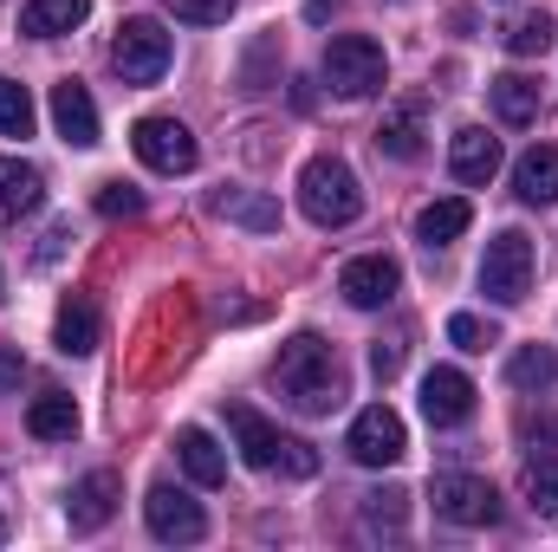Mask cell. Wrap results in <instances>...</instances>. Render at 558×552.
I'll return each instance as SVG.
<instances>
[{
    "mask_svg": "<svg viewBox=\"0 0 558 552\" xmlns=\"http://www.w3.org/2000/svg\"><path fill=\"white\" fill-rule=\"evenodd\" d=\"M131 149H137L156 176H189L202 163V143L189 137V124H175V118H137Z\"/></svg>",
    "mask_w": 558,
    "mask_h": 552,
    "instance_id": "52a82bcc",
    "label": "cell"
},
{
    "mask_svg": "<svg viewBox=\"0 0 558 552\" xmlns=\"http://www.w3.org/2000/svg\"><path fill=\"white\" fill-rule=\"evenodd\" d=\"M98 215H111V221L118 215H143V189L137 182H105L98 189Z\"/></svg>",
    "mask_w": 558,
    "mask_h": 552,
    "instance_id": "1f68e13d",
    "label": "cell"
},
{
    "mask_svg": "<svg viewBox=\"0 0 558 552\" xmlns=\"http://www.w3.org/2000/svg\"><path fill=\"white\" fill-rule=\"evenodd\" d=\"M215 215H221V221H241V228H254V235H279V202L260 195V189H221V195H215Z\"/></svg>",
    "mask_w": 558,
    "mask_h": 552,
    "instance_id": "44dd1931",
    "label": "cell"
},
{
    "mask_svg": "<svg viewBox=\"0 0 558 552\" xmlns=\"http://www.w3.org/2000/svg\"><path fill=\"white\" fill-rule=\"evenodd\" d=\"M175 20H189V26H221L228 13H234V0H162Z\"/></svg>",
    "mask_w": 558,
    "mask_h": 552,
    "instance_id": "4dcf8cb0",
    "label": "cell"
},
{
    "mask_svg": "<svg viewBox=\"0 0 558 552\" xmlns=\"http://www.w3.org/2000/svg\"><path fill=\"white\" fill-rule=\"evenodd\" d=\"M0 533H7V520H0Z\"/></svg>",
    "mask_w": 558,
    "mask_h": 552,
    "instance_id": "d590c367",
    "label": "cell"
},
{
    "mask_svg": "<svg viewBox=\"0 0 558 552\" xmlns=\"http://www.w3.org/2000/svg\"><path fill=\"white\" fill-rule=\"evenodd\" d=\"M26 429H33L39 442H72V435H78V404H72L65 391H46V397H33Z\"/></svg>",
    "mask_w": 558,
    "mask_h": 552,
    "instance_id": "cb8c5ba5",
    "label": "cell"
},
{
    "mask_svg": "<svg viewBox=\"0 0 558 552\" xmlns=\"http://www.w3.org/2000/svg\"><path fill=\"white\" fill-rule=\"evenodd\" d=\"M175 455H182V468H189L195 488H221L228 481V455L215 448L208 429H175Z\"/></svg>",
    "mask_w": 558,
    "mask_h": 552,
    "instance_id": "d6986e66",
    "label": "cell"
},
{
    "mask_svg": "<svg viewBox=\"0 0 558 552\" xmlns=\"http://www.w3.org/2000/svg\"><path fill=\"white\" fill-rule=\"evenodd\" d=\"M111 65L124 85H156L169 72V33L156 20H124L118 39H111Z\"/></svg>",
    "mask_w": 558,
    "mask_h": 552,
    "instance_id": "8992f818",
    "label": "cell"
},
{
    "mask_svg": "<svg viewBox=\"0 0 558 552\" xmlns=\"http://www.w3.org/2000/svg\"><path fill=\"white\" fill-rule=\"evenodd\" d=\"M33 92L20 79H0V137H33Z\"/></svg>",
    "mask_w": 558,
    "mask_h": 552,
    "instance_id": "f546056e",
    "label": "cell"
},
{
    "mask_svg": "<svg viewBox=\"0 0 558 552\" xmlns=\"http://www.w3.org/2000/svg\"><path fill=\"white\" fill-rule=\"evenodd\" d=\"M546 46H553V13H539V7L513 13V26H507V52H513V59H539Z\"/></svg>",
    "mask_w": 558,
    "mask_h": 552,
    "instance_id": "4316f807",
    "label": "cell"
},
{
    "mask_svg": "<svg viewBox=\"0 0 558 552\" xmlns=\"http://www.w3.org/2000/svg\"><path fill=\"white\" fill-rule=\"evenodd\" d=\"M46 202V176L20 156H0V221H20Z\"/></svg>",
    "mask_w": 558,
    "mask_h": 552,
    "instance_id": "e0dca14e",
    "label": "cell"
},
{
    "mask_svg": "<svg viewBox=\"0 0 558 552\" xmlns=\"http://www.w3.org/2000/svg\"><path fill=\"white\" fill-rule=\"evenodd\" d=\"M422 118H428V98H403V105H390L384 124H377V149L397 156V163H416L422 156Z\"/></svg>",
    "mask_w": 558,
    "mask_h": 552,
    "instance_id": "2e32d148",
    "label": "cell"
},
{
    "mask_svg": "<svg viewBox=\"0 0 558 552\" xmlns=\"http://www.w3.org/2000/svg\"><path fill=\"white\" fill-rule=\"evenodd\" d=\"M344 448H351V461H364V468H390V461H403V448H410V435H403V416L390 410V404H371V410H357L351 435H344Z\"/></svg>",
    "mask_w": 558,
    "mask_h": 552,
    "instance_id": "ba28073f",
    "label": "cell"
},
{
    "mask_svg": "<svg viewBox=\"0 0 558 552\" xmlns=\"http://www.w3.org/2000/svg\"><path fill=\"white\" fill-rule=\"evenodd\" d=\"M448 169H454V182H494L500 176V137H487L481 124H468V131H454L448 143Z\"/></svg>",
    "mask_w": 558,
    "mask_h": 552,
    "instance_id": "9a60e30c",
    "label": "cell"
},
{
    "mask_svg": "<svg viewBox=\"0 0 558 552\" xmlns=\"http://www.w3.org/2000/svg\"><path fill=\"white\" fill-rule=\"evenodd\" d=\"M513 189H520V202L553 208L558 202V149L553 143H539V149H526V156L513 163Z\"/></svg>",
    "mask_w": 558,
    "mask_h": 552,
    "instance_id": "ac0fdd59",
    "label": "cell"
},
{
    "mask_svg": "<svg viewBox=\"0 0 558 552\" xmlns=\"http://www.w3.org/2000/svg\"><path fill=\"white\" fill-rule=\"evenodd\" d=\"M143 520H149V533H156V540H169V547H195V540L208 533L202 501H189V494H182V488H169V481H156V488H149Z\"/></svg>",
    "mask_w": 558,
    "mask_h": 552,
    "instance_id": "30bf717a",
    "label": "cell"
},
{
    "mask_svg": "<svg viewBox=\"0 0 558 552\" xmlns=\"http://www.w3.org/2000/svg\"><path fill=\"white\" fill-rule=\"evenodd\" d=\"M228 429H234V442H241L247 468H267V475L279 468V475H292V481H312V475H318V448H312V442H299V435H279L260 410L234 404V410H228Z\"/></svg>",
    "mask_w": 558,
    "mask_h": 552,
    "instance_id": "7a4b0ae2",
    "label": "cell"
},
{
    "mask_svg": "<svg viewBox=\"0 0 558 552\" xmlns=\"http://www.w3.org/2000/svg\"><path fill=\"white\" fill-rule=\"evenodd\" d=\"M274 391L299 416H331L338 404H344V364H338V351H331L325 338L299 332V338H286V345H279Z\"/></svg>",
    "mask_w": 558,
    "mask_h": 552,
    "instance_id": "6da1fadb",
    "label": "cell"
},
{
    "mask_svg": "<svg viewBox=\"0 0 558 552\" xmlns=\"http://www.w3.org/2000/svg\"><path fill=\"white\" fill-rule=\"evenodd\" d=\"M118 475L111 468H92L78 488H72V501H65V520H72V533H98V527H111V514H118Z\"/></svg>",
    "mask_w": 558,
    "mask_h": 552,
    "instance_id": "4fadbf2b",
    "label": "cell"
},
{
    "mask_svg": "<svg viewBox=\"0 0 558 552\" xmlns=\"http://www.w3.org/2000/svg\"><path fill=\"white\" fill-rule=\"evenodd\" d=\"M52 124H59V137L78 143V149L98 143V105H92V92L78 79H59L52 85Z\"/></svg>",
    "mask_w": 558,
    "mask_h": 552,
    "instance_id": "5bb4252c",
    "label": "cell"
},
{
    "mask_svg": "<svg viewBox=\"0 0 558 552\" xmlns=\"http://www.w3.org/2000/svg\"><path fill=\"white\" fill-rule=\"evenodd\" d=\"M52 345H59L65 358L98 351V305H92V299H65L59 319H52Z\"/></svg>",
    "mask_w": 558,
    "mask_h": 552,
    "instance_id": "7402d4cb",
    "label": "cell"
},
{
    "mask_svg": "<svg viewBox=\"0 0 558 552\" xmlns=\"http://www.w3.org/2000/svg\"><path fill=\"white\" fill-rule=\"evenodd\" d=\"M403 520H410V494H403V488L364 494V527H371V533H403Z\"/></svg>",
    "mask_w": 558,
    "mask_h": 552,
    "instance_id": "f1b7e54d",
    "label": "cell"
},
{
    "mask_svg": "<svg viewBox=\"0 0 558 552\" xmlns=\"http://www.w3.org/2000/svg\"><path fill=\"white\" fill-rule=\"evenodd\" d=\"M507 384H513V391H553L558 384V351H546V345L513 351V358H507Z\"/></svg>",
    "mask_w": 558,
    "mask_h": 552,
    "instance_id": "484cf974",
    "label": "cell"
},
{
    "mask_svg": "<svg viewBox=\"0 0 558 552\" xmlns=\"http://www.w3.org/2000/svg\"><path fill=\"white\" fill-rule=\"evenodd\" d=\"M448 338H454L461 351H487V345H494V325H481L474 312H454V319H448Z\"/></svg>",
    "mask_w": 558,
    "mask_h": 552,
    "instance_id": "d6a6232c",
    "label": "cell"
},
{
    "mask_svg": "<svg viewBox=\"0 0 558 552\" xmlns=\"http://www.w3.org/2000/svg\"><path fill=\"white\" fill-rule=\"evenodd\" d=\"M422 416H428L435 429H461V422L474 416V384H468L454 364H435V371L422 377Z\"/></svg>",
    "mask_w": 558,
    "mask_h": 552,
    "instance_id": "7c38bea8",
    "label": "cell"
},
{
    "mask_svg": "<svg viewBox=\"0 0 558 552\" xmlns=\"http://www.w3.org/2000/svg\"><path fill=\"white\" fill-rule=\"evenodd\" d=\"M384 79H390V59H384L377 39L344 33V39L325 46V85H331L338 98H371V92H384Z\"/></svg>",
    "mask_w": 558,
    "mask_h": 552,
    "instance_id": "277c9868",
    "label": "cell"
},
{
    "mask_svg": "<svg viewBox=\"0 0 558 552\" xmlns=\"http://www.w3.org/2000/svg\"><path fill=\"white\" fill-rule=\"evenodd\" d=\"M85 13H92V0H26L20 33H33V39H59V33H72Z\"/></svg>",
    "mask_w": 558,
    "mask_h": 552,
    "instance_id": "603a6c76",
    "label": "cell"
},
{
    "mask_svg": "<svg viewBox=\"0 0 558 552\" xmlns=\"http://www.w3.org/2000/svg\"><path fill=\"white\" fill-rule=\"evenodd\" d=\"M20 377H26L20 351H13V345H0V397H13V391H20Z\"/></svg>",
    "mask_w": 558,
    "mask_h": 552,
    "instance_id": "e575fe53",
    "label": "cell"
},
{
    "mask_svg": "<svg viewBox=\"0 0 558 552\" xmlns=\"http://www.w3.org/2000/svg\"><path fill=\"white\" fill-rule=\"evenodd\" d=\"M526 507L539 514V520H558V455H539V461H526Z\"/></svg>",
    "mask_w": 558,
    "mask_h": 552,
    "instance_id": "83f0119b",
    "label": "cell"
},
{
    "mask_svg": "<svg viewBox=\"0 0 558 552\" xmlns=\"http://www.w3.org/2000/svg\"><path fill=\"white\" fill-rule=\"evenodd\" d=\"M435 514L448 527H494L500 520V494L481 475H441L435 481Z\"/></svg>",
    "mask_w": 558,
    "mask_h": 552,
    "instance_id": "9c48e42d",
    "label": "cell"
},
{
    "mask_svg": "<svg viewBox=\"0 0 558 552\" xmlns=\"http://www.w3.org/2000/svg\"><path fill=\"white\" fill-rule=\"evenodd\" d=\"M299 208H305V221H318V228H351V221L364 215V189H357L351 163L312 156V163L299 169Z\"/></svg>",
    "mask_w": 558,
    "mask_h": 552,
    "instance_id": "3957f363",
    "label": "cell"
},
{
    "mask_svg": "<svg viewBox=\"0 0 558 552\" xmlns=\"http://www.w3.org/2000/svg\"><path fill=\"white\" fill-rule=\"evenodd\" d=\"M487 92H494L500 124H533V118H539V85H533L526 72H507V79H494Z\"/></svg>",
    "mask_w": 558,
    "mask_h": 552,
    "instance_id": "d4e9b609",
    "label": "cell"
},
{
    "mask_svg": "<svg viewBox=\"0 0 558 552\" xmlns=\"http://www.w3.org/2000/svg\"><path fill=\"white\" fill-rule=\"evenodd\" d=\"M481 292L494 305H520L533 292V241L520 228H507V235L487 241V254H481Z\"/></svg>",
    "mask_w": 558,
    "mask_h": 552,
    "instance_id": "5b68a950",
    "label": "cell"
},
{
    "mask_svg": "<svg viewBox=\"0 0 558 552\" xmlns=\"http://www.w3.org/2000/svg\"><path fill=\"white\" fill-rule=\"evenodd\" d=\"M397 286H403V267H397L390 254H357V261H344V274H338V292H344L357 312L390 305V299H397Z\"/></svg>",
    "mask_w": 558,
    "mask_h": 552,
    "instance_id": "8fae6325",
    "label": "cell"
},
{
    "mask_svg": "<svg viewBox=\"0 0 558 552\" xmlns=\"http://www.w3.org/2000/svg\"><path fill=\"white\" fill-rule=\"evenodd\" d=\"M371 371H377V384H390V377L403 371V345H377V351H371Z\"/></svg>",
    "mask_w": 558,
    "mask_h": 552,
    "instance_id": "836d02e7",
    "label": "cell"
},
{
    "mask_svg": "<svg viewBox=\"0 0 558 552\" xmlns=\"http://www.w3.org/2000/svg\"><path fill=\"white\" fill-rule=\"evenodd\" d=\"M468 221H474L468 195H441V202H428V208L416 215V241L422 248H448V241L468 235Z\"/></svg>",
    "mask_w": 558,
    "mask_h": 552,
    "instance_id": "ffe728a7",
    "label": "cell"
}]
</instances>
